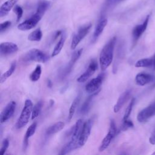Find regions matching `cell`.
I'll list each match as a JSON object with an SVG mask.
<instances>
[{
  "label": "cell",
  "mask_w": 155,
  "mask_h": 155,
  "mask_svg": "<svg viewBox=\"0 0 155 155\" xmlns=\"http://www.w3.org/2000/svg\"><path fill=\"white\" fill-rule=\"evenodd\" d=\"M116 40V36L111 38L105 44L101 50L99 55V64L102 71H105L113 61Z\"/></svg>",
  "instance_id": "1"
},
{
  "label": "cell",
  "mask_w": 155,
  "mask_h": 155,
  "mask_svg": "<svg viewBox=\"0 0 155 155\" xmlns=\"http://www.w3.org/2000/svg\"><path fill=\"white\" fill-rule=\"evenodd\" d=\"M33 107L31 101L30 99H26L21 114L15 125L16 129H21L28 124L29 119L31 116Z\"/></svg>",
  "instance_id": "2"
},
{
  "label": "cell",
  "mask_w": 155,
  "mask_h": 155,
  "mask_svg": "<svg viewBox=\"0 0 155 155\" xmlns=\"http://www.w3.org/2000/svg\"><path fill=\"white\" fill-rule=\"evenodd\" d=\"M49 59L48 56L44 52L37 48H32L26 52L21 57L22 61L24 62H37L45 63Z\"/></svg>",
  "instance_id": "3"
},
{
  "label": "cell",
  "mask_w": 155,
  "mask_h": 155,
  "mask_svg": "<svg viewBox=\"0 0 155 155\" xmlns=\"http://www.w3.org/2000/svg\"><path fill=\"white\" fill-rule=\"evenodd\" d=\"M43 15V13L36 10L31 17L18 24V28L21 31H27L34 28L42 19Z\"/></svg>",
  "instance_id": "4"
},
{
  "label": "cell",
  "mask_w": 155,
  "mask_h": 155,
  "mask_svg": "<svg viewBox=\"0 0 155 155\" xmlns=\"http://www.w3.org/2000/svg\"><path fill=\"white\" fill-rule=\"evenodd\" d=\"M116 133H117V128H116L114 120L113 119H111L110 123L108 132L107 134V135L105 136V137L103 139V140H102L101 143L99 147V151L102 152L109 147L112 140L116 136Z\"/></svg>",
  "instance_id": "5"
},
{
  "label": "cell",
  "mask_w": 155,
  "mask_h": 155,
  "mask_svg": "<svg viewBox=\"0 0 155 155\" xmlns=\"http://www.w3.org/2000/svg\"><path fill=\"white\" fill-rule=\"evenodd\" d=\"M91 24L89 23L81 27L78 31L74 35L71 42V49L74 50L79 44V42L87 35L91 28Z\"/></svg>",
  "instance_id": "6"
},
{
  "label": "cell",
  "mask_w": 155,
  "mask_h": 155,
  "mask_svg": "<svg viewBox=\"0 0 155 155\" xmlns=\"http://www.w3.org/2000/svg\"><path fill=\"white\" fill-rule=\"evenodd\" d=\"M93 122V119L91 118L84 123L82 129L78 140L79 148L84 146L87 142V140L88 139V137L91 133Z\"/></svg>",
  "instance_id": "7"
},
{
  "label": "cell",
  "mask_w": 155,
  "mask_h": 155,
  "mask_svg": "<svg viewBox=\"0 0 155 155\" xmlns=\"http://www.w3.org/2000/svg\"><path fill=\"white\" fill-rule=\"evenodd\" d=\"M150 15H147L144 21L140 24L136 25L132 30V38H133V44L135 45L137 41L139 40L140 37L146 30L148 22L150 20Z\"/></svg>",
  "instance_id": "8"
},
{
  "label": "cell",
  "mask_w": 155,
  "mask_h": 155,
  "mask_svg": "<svg viewBox=\"0 0 155 155\" xmlns=\"http://www.w3.org/2000/svg\"><path fill=\"white\" fill-rule=\"evenodd\" d=\"M155 116V101L143 110H142L137 116V120L140 123L147 122L151 117Z\"/></svg>",
  "instance_id": "9"
},
{
  "label": "cell",
  "mask_w": 155,
  "mask_h": 155,
  "mask_svg": "<svg viewBox=\"0 0 155 155\" xmlns=\"http://www.w3.org/2000/svg\"><path fill=\"white\" fill-rule=\"evenodd\" d=\"M105 77V73H101L96 78L92 79L85 85V91L88 93H93L97 90L102 85Z\"/></svg>",
  "instance_id": "10"
},
{
  "label": "cell",
  "mask_w": 155,
  "mask_h": 155,
  "mask_svg": "<svg viewBox=\"0 0 155 155\" xmlns=\"http://www.w3.org/2000/svg\"><path fill=\"white\" fill-rule=\"evenodd\" d=\"M98 67L97 62L95 59H91L86 70L77 79L79 83H83L87 81L96 71Z\"/></svg>",
  "instance_id": "11"
},
{
  "label": "cell",
  "mask_w": 155,
  "mask_h": 155,
  "mask_svg": "<svg viewBox=\"0 0 155 155\" xmlns=\"http://www.w3.org/2000/svg\"><path fill=\"white\" fill-rule=\"evenodd\" d=\"M16 105V104L13 101H10L7 104V105L4 107V108L1 113L0 121L1 124L7 121L12 117L15 111Z\"/></svg>",
  "instance_id": "12"
},
{
  "label": "cell",
  "mask_w": 155,
  "mask_h": 155,
  "mask_svg": "<svg viewBox=\"0 0 155 155\" xmlns=\"http://www.w3.org/2000/svg\"><path fill=\"white\" fill-rule=\"evenodd\" d=\"M82 51H83V48H80L79 50H77L76 51H75L73 53V54L72 55V56L71 58V59L70 60L69 62L64 67V70H62V71L61 73V78L62 79L65 78L71 71L74 65L75 64L76 62L78 60V59L81 56V55L82 53Z\"/></svg>",
  "instance_id": "13"
},
{
  "label": "cell",
  "mask_w": 155,
  "mask_h": 155,
  "mask_svg": "<svg viewBox=\"0 0 155 155\" xmlns=\"http://www.w3.org/2000/svg\"><path fill=\"white\" fill-rule=\"evenodd\" d=\"M18 45L12 42H4L0 44V53L1 56H8L16 53L18 50Z\"/></svg>",
  "instance_id": "14"
},
{
  "label": "cell",
  "mask_w": 155,
  "mask_h": 155,
  "mask_svg": "<svg viewBox=\"0 0 155 155\" xmlns=\"http://www.w3.org/2000/svg\"><path fill=\"white\" fill-rule=\"evenodd\" d=\"M131 94V90L129 89L123 92L118 98L116 104L114 106L113 111L114 113H117L124 106L125 102L128 100Z\"/></svg>",
  "instance_id": "15"
},
{
  "label": "cell",
  "mask_w": 155,
  "mask_h": 155,
  "mask_svg": "<svg viewBox=\"0 0 155 155\" xmlns=\"http://www.w3.org/2000/svg\"><path fill=\"white\" fill-rule=\"evenodd\" d=\"M107 22H108V20L104 16H101V18L99 19L96 25V27L93 33V41L94 42L96 41L97 39V38L99 37V36L102 34L105 27L107 24Z\"/></svg>",
  "instance_id": "16"
},
{
  "label": "cell",
  "mask_w": 155,
  "mask_h": 155,
  "mask_svg": "<svg viewBox=\"0 0 155 155\" xmlns=\"http://www.w3.org/2000/svg\"><path fill=\"white\" fill-rule=\"evenodd\" d=\"M154 79V76L150 74L145 73H139L135 77V82L137 85L144 86Z\"/></svg>",
  "instance_id": "17"
},
{
  "label": "cell",
  "mask_w": 155,
  "mask_h": 155,
  "mask_svg": "<svg viewBox=\"0 0 155 155\" xmlns=\"http://www.w3.org/2000/svg\"><path fill=\"white\" fill-rule=\"evenodd\" d=\"M99 91H100V90H97V91H96L94 93H91V94L88 97H87V99L85 100L84 102L83 103V104L82 105V106L81 107L80 113L81 114H84L88 112V111L90 110V109L91 108V102H92L93 99L94 98V97L96 96H97L98 94Z\"/></svg>",
  "instance_id": "18"
},
{
  "label": "cell",
  "mask_w": 155,
  "mask_h": 155,
  "mask_svg": "<svg viewBox=\"0 0 155 155\" xmlns=\"http://www.w3.org/2000/svg\"><path fill=\"white\" fill-rule=\"evenodd\" d=\"M37 128V122H35L31 124L27 128L26 133L25 134L24 140H23V150H25L28 145V139L31 137L35 133Z\"/></svg>",
  "instance_id": "19"
},
{
  "label": "cell",
  "mask_w": 155,
  "mask_h": 155,
  "mask_svg": "<svg viewBox=\"0 0 155 155\" xmlns=\"http://www.w3.org/2000/svg\"><path fill=\"white\" fill-rule=\"evenodd\" d=\"M19 0H7L2 4L0 8V17L6 16L9 12L15 7Z\"/></svg>",
  "instance_id": "20"
},
{
  "label": "cell",
  "mask_w": 155,
  "mask_h": 155,
  "mask_svg": "<svg viewBox=\"0 0 155 155\" xmlns=\"http://www.w3.org/2000/svg\"><path fill=\"white\" fill-rule=\"evenodd\" d=\"M65 39H66V34L64 31H63L58 42L56 44V45H55V47L52 51L51 57H54V56H57L61 52V51L62 50V49L64 47Z\"/></svg>",
  "instance_id": "21"
},
{
  "label": "cell",
  "mask_w": 155,
  "mask_h": 155,
  "mask_svg": "<svg viewBox=\"0 0 155 155\" xmlns=\"http://www.w3.org/2000/svg\"><path fill=\"white\" fill-rule=\"evenodd\" d=\"M64 126H65V124L63 122H61V121L58 122L54 124L53 125H51L50 127H49L46 130V132H45L47 136L54 134L60 131L61 130H62L64 128Z\"/></svg>",
  "instance_id": "22"
},
{
  "label": "cell",
  "mask_w": 155,
  "mask_h": 155,
  "mask_svg": "<svg viewBox=\"0 0 155 155\" xmlns=\"http://www.w3.org/2000/svg\"><path fill=\"white\" fill-rule=\"evenodd\" d=\"M16 67V61H14L12 63L10 68L1 75L0 78V82L1 84L4 82L10 76H12V74L15 71Z\"/></svg>",
  "instance_id": "23"
},
{
  "label": "cell",
  "mask_w": 155,
  "mask_h": 155,
  "mask_svg": "<svg viewBox=\"0 0 155 155\" xmlns=\"http://www.w3.org/2000/svg\"><path fill=\"white\" fill-rule=\"evenodd\" d=\"M153 66V59L152 58H143L138 60L136 64V67H150Z\"/></svg>",
  "instance_id": "24"
},
{
  "label": "cell",
  "mask_w": 155,
  "mask_h": 155,
  "mask_svg": "<svg viewBox=\"0 0 155 155\" xmlns=\"http://www.w3.org/2000/svg\"><path fill=\"white\" fill-rule=\"evenodd\" d=\"M81 99V95L79 94L78 95V96H76V97L74 99V101H73L70 109H69V112H68V120L70 121L71 120V119L73 118V116L75 113L76 109L79 104V102L80 101Z\"/></svg>",
  "instance_id": "25"
},
{
  "label": "cell",
  "mask_w": 155,
  "mask_h": 155,
  "mask_svg": "<svg viewBox=\"0 0 155 155\" xmlns=\"http://www.w3.org/2000/svg\"><path fill=\"white\" fill-rule=\"evenodd\" d=\"M42 38V32L40 28H38L32 32H31L28 36V40L30 41H40Z\"/></svg>",
  "instance_id": "26"
},
{
  "label": "cell",
  "mask_w": 155,
  "mask_h": 155,
  "mask_svg": "<svg viewBox=\"0 0 155 155\" xmlns=\"http://www.w3.org/2000/svg\"><path fill=\"white\" fill-rule=\"evenodd\" d=\"M43 107V102L42 101H38L33 107L32 113H31V120H33L38 117L40 114L42 108Z\"/></svg>",
  "instance_id": "27"
},
{
  "label": "cell",
  "mask_w": 155,
  "mask_h": 155,
  "mask_svg": "<svg viewBox=\"0 0 155 155\" xmlns=\"http://www.w3.org/2000/svg\"><path fill=\"white\" fill-rule=\"evenodd\" d=\"M41 73H42L41 66V65H37L35 69L30 74L29 78L32 82L38 81L41 77Z\"/></svg>",
  "instance_id": "28"
},
{
  "label": "cell",
  "mask_w": 155,
  "mask_h": 155,
  "mask_svg": "<svg viewBox=\"0 0 155 155\" xmlns=\"http://www.w3.org/2000/svg\"><path fill=\"white\" fill-rule=\"evenodd\" d=\"M134 102H135V99L134 98H132V99L131 100L130 102L129 103L128 107H127V108L125 110V113H124V117H123V120L128 119V117H129V116H130V114L131 113L132 109L133 108Z\"/></svg>",
  "instance_id": "29"
},
{
  "label": "cell",
  "mask_w": 155,
  "mask_h": 155,
  "mask_svg": "<svg viewBox=\"0 0 155 155\" xmlns=\"http://www.w3.org/2000/svg\"><path fill=\"white\" fill-rule=\"evenodd\" d=\"M13 10L16 15V22L19 21V20L21 19V18H22V15H23V10H22V7L19 5H16L13 7Z\"/></svg>",
  "instance_id": "30"
},
{
  "label": "cell",
  "mask_w": 155,
  "mask_h": 155,
  "mask_svg": "<svg viewBox=\"0 0 155 155\" xmlns=\"http://www.w3.org/2000/svg\"><path fill=\"white\" fill-rule=\"evenodd\" d=\"M8 146H9V140L7 138H5L2 140V142L1 147L0 149V154L1 155L4 154L7 148H8Z\"/></svg>",
  "instance_id": "31"
},
{
  "label": "cell",
  "mask_w": 155,
  "mask_h": 155,
  "mask_svg": "<svg viewBox=\"0 0 155 155\" xmlns=\"http://www.w3.org/2000/svg\"><path fill=\"white\" fill-rule=\"evenodd\" d=\"M133 126H134V124H133V122L128 119L123 120V123H122V125L121 130L122 131H125V130H128V128H133Z\"/></svg>",
  "instance_id": "32"
},
{
  "label": "cell",
  "mask_w": 155,
  "mask_h": 155,
  "mask_svg": "<svg viewBox=\"0 0 155 155\" xmlns=\"http://www.w3.org/2000/svg\"><path fill=\"white\" fill-rule=\"evenodd\" d=\"M12 24L11 21H4L0 24V32L2 33L5 30H6L7 28H8Z\"/></svg>",
  "instance_id": "33"
},
{
  "label": "cell",
  "mask_w": 155,
  "mask_h": 155,
  "mask_svg": "<svg viewBox=\"0 0 155 155\" xmlns=\"http://www.w3.org/2000/svg\"><path fill=\"white\" fill-rule=\"evenodd\" d=\"M149 142L151 144V145H155V127L153 129L150 138H149Z\"/></svg>",
  "instance_id": "34"
},
{
  "label": "cell",
  "mask_w": 155,
  "mask_h": 155,
  "mask_svg": "<svg viewBox=\"0 0 155 155\" xmlns=\"http://www.w3.org/2000/svg\"><path fill=\"white\" fill-rule=\"evenodd\" d=\"M121 1H122V0H107L106 5L108 7H110V6L116 4L117 3H118L119 2Z\"/></svg>",
  "instance_id": "35"
},
{
  "label": "cell",
  "mask_w": 155,
  "mask_h": 155,
  "mask_svg": "<svg viewBox=\"0 0 155 155\" xmlns=\"http://www.w3.org/2000/svg\"><path fill=\"white\" fill-rule=\"evenodd\" d=\"M47 87L48 88H51L52 86H53V83L51 82V81L50 79H48L47 80Z\"/></svg>",
  "instance_id": "36"
},
{
  "label": "cell",
  "mask_w": 155,
  "mask_h": 155,
  "mask_svg": "<svg viewBox=\"0 0 155 155\" xmlns=\"http://www.w3.org/2000/svg\"><path fill=\"white\" fill-rule=\"evenodd\" d=\"M153 67L155 70V53L153 56Z\"/></svg>",
  "instance_id": "37"
},
{
  "label": "cell",
  "mask_w": 155,
  "mask_h": 155,
  "mask_svg": "<svg viewBox=\"0 0 155 155\" xmlns=\"http://www.w3.org/2000/svg\"><path fill=\"white\" fill-rule=\"evenodd\" d=\"M50 106L51 107V106L54 104V101H53V100H52V99H51V100H50Z\"/></svg>",
  "instance_id": "38"
},
{
  "label": "cell",
  "mask_w": 155,
  "mask_h": 155,
  "mask_svg": "<svg viewBox=\"0 0 155 155\" xmlns=\"http://www.w3.org/2000/svg\"><path fill=\"white\" fill-rule=\"evenodd\" d=\"M153 87V88H154V87H155V82H154V83L153 84V85H152V87Z\"/></svg>",
  "instance_id": "39"
},
{
  "label": "cell",
  "mask_w": 155,
  "mask_h": 155,
  "mask_svg": "<svg viewBox=\"0 0 155 155\" xmlns=\"http://www.w3.org/2000/svg\"><path fill=\"white\" fill-rule=\"evenodd\" d=\"M152 154H155V151H154V153H152Z\"/></svg>",
  "instance_id": "40"
}]
</instances>
